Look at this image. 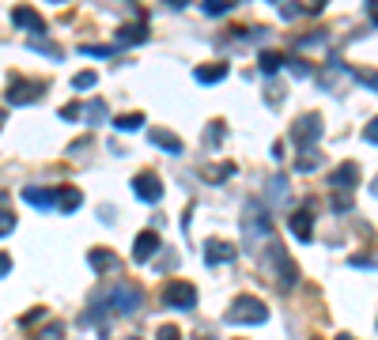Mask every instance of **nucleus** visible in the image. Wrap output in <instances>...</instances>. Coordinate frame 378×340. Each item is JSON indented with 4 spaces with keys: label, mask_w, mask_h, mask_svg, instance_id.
I'll return each instance as SVG.
<instances>
[{
    "label": "nucleus",
    "mask_w": 378,
    "mask_h": 340,
    "mask_svg": "<svg viewBox=\"0 0 378 340\" xmlns=\"http://www.w3.org/2000/svg\"><path fill=\"white\" fill-rule=\"evenodd\" d=\"M242 235H246L250 250H258V242L269 246L273 242V223H269V212L258 204V201H246L242 208Z\"/></svg>",
    "instance_id": "obj_1"
},
{
    "label": "nucleus",
    "mask_w": 378,
    "mask_h": 340,
    "mask_svg": "<svg viewBox=\"0 0 378 340\" xmlns=\"http://www.w3.org/2000/svg\"><path fill=\"white\" fill-rule=\"evenodd\" d=\"M227 325H261L269 317V306H265L258 295H239L235 303L227 306Z\"/></svg>",
    "instance_id": "obj_2"
},
{
    "label": "nucleus",
    "mask_w": 378,
    "mask_h": 340,
    "mask_svg": "<svg viewBox=\"0 0 378 340\" xmlns=\"http://www.w3.org/2000/svg\"><path fill=\"white\" fill-rule=\"evenodd\" d=\"M159 299H163V306H171V310H193L197 306V288L185 283V280H171L159 291Z\"/></svg>",
    "instance_id": "obj_3"
},
{
    "label": "nucleus",
    "mask_w": 378,
    "mask_h": 340,
    "mask_svg": "<svg viewBox=\"0 0 378 340\" xmlns=\"http://www.w3.org/2000/svg\"><path fill=\"white\" fill-rule=\"evenodd\" d=\"M265 254H269L273 269H276V283H280V288H295V283H299V269H295V261L287 257V254H284V250L276 246V242L265 246Z\"/></svg>",
    "instance_id": "obj_4"
},
{
    "label": "nucleus",
    "mask_w": 378,
    "mask_h": 340,
    "mask_svg": "<svg viewBox=\"0 0 378 340\" xmlns=\"http://www.w3.org/2000/svg\"><path fill=\"white\" fill-rule=\"evenodd\" d=\"M318 136H321V117H318V114H303V117L292 125V144H295L299 151L314 148Z\"/></svg>",
    "instance_id": "obj_5"
},
{
    "label": "nucleus",
    "mask_w": 378,
    "mask_h": 340,
    "mask_svg": "<svg viewBox=\"0 0 378 340\" xmlns=\"http://www.w3.org/2000/svg\"><path fill=\"white\" fill-rule=\"evenodd\" d=\"M132 193H137V201L144 204H159L163 201V182H159V174L155 170H144L132 178Z\"/></svg>",
    "instance_id": "obj_6"
},
{
    "label": "nucleus",
    "mask_w": 378,
    "mask_h": 340,
    "mask_svg": "<svg viewBox=\"0 0 378 340\" xmlns=\"http://www.w3.org/2000/svg\"><path fill=\"white\" fill-rule=\"evenodd\" d=\"M42 91H46V83H42V80H23V76H16V80L8 83V102H16V106L35 102Z\"/></svg>",
    "instance_id": "obj_7"
},
{
    "label": "nucleus",
    "mask_w": 378,
    "mask_h": 340,
    "mask_svg": "<svg viewBox=\"0 0 378 340\" xmlns=\"http://www.w3.org/2000/svg\"><path fill=\"white\" fill-rule=\"evenodd\" d=\"M355 182H360V167H355V163H340V167L329 174V185L337 189V197H352Z\"/></svg>",
    "instance_id": "obj_8"
},
{
    "label": "nucleus",
    "mask_w": 378,
    "mask_h": 340,
    "mask_svg": "<svg viewBox=\"0 0 378 340\" xmlns=\"http://www.w3.org/2000/svg\"><path fill=\"white\" fill-rule=\"evenodd\" d=\"M23 201L35 204L38 212H50V208L61 204V189H38V185H27V189H23Z\"/></svg>",
    "instance_id": "obj_9"
},
{
    "label": "nucleus",
    "mask_w": 378,
    "mask_h": 340,
    "mask_svg": "<svg viewBox=\"0 0 378 340\" xmlns=\"http://www.w3.org/2000/svg\"><path fill=\"white\" fill-rule=\"evenodd\" d=\"M159 246H163V242H159V235H155V231H140V235H137V242H132V261H137V265L151 261Z\"/></svg>",
    "instance_id": "obj_10"
},
{
    "label": "nucleus",
    "mask_w": 378,
    "mask_h": 340,
    "mask_svg": "<svg viewBox=\"0 0 378 340\" xmlns=\"http://www.w3.org/2000/svg\"><path fill=\"white\" fill-rule=\"evenodd\" d=\"M110 303H114L121 314H132L140 306V288H132V283H118L114 295H110Z\"/></svg>",
    "instance_id": "obj_11"
},
{
    "label": "nucleus",
    "mask_w": 378,
    "mask_h": 340,
    "mask_svg": "<svg viewBox=\"0 0 378 340\" xmlns=\"http://www.w3.org/2000/svg\"><path fill=\"white\" fill-rule=\"evenodd\" d=\"M12 23H16V27H23V30H30L35 38L42 35V30H46V19H42V16L35 12V8H27V4L12 12Z\"/></svg>",
    "instance_id": "obj_12"
},
{
    "label": "nucleus",
    "mask_w": 378,
    "mask_h": 340,
    "mask_svg": "<svg viewBox=\"0 0 378 340\" xmlns=\"http://www.w3.org/2000/svg\"><path fill=\"white\" fill-rule=\"evenodd\" d=\"M205 261H208V265H224V261H235V246L224 242V238H208V242H205Z\"/></svg>",
    "instance_id": "obj_13"
},
{
    "label": "nucleus",
    "mask_w": 378,
    "mask_h": 340,
    "mask_svg": "<svg viewBox=\"0 0 378 340\" xmlns=\"http://www.w3.org/2000/svg\"><path fill=\"white\" fill-rule=\"evenodd\" d=\"M287 227H292V235L299 238V242H310V238H314V223H310L307 208H299V212L287 216Z\"/></svg>",
    "instance_id": "obj_14"
},
{
    "label": "nucleus",
    "mask_w": 378,
    "mask_h": 340,
    "mask_svg": "<svg viewBox=\"0 0 378 340\" xmlns=\"http://www.w3.org/2000/svg\"><path fill=\"white\" fill-rule=\"evenodd\" d=\"M193 80H197V83H219V80H227V64H224V61L197 64V69H193Z\"/></svg>",
    "instance_id": "obj_15"
},
{
    "label": "nucleus",
    "mask_w": 378,
    "mask_h": 340,
    "mask_svg": "<svg viewBox=\"0 0 378 340\" xmlns=\"http://www.w3.org/2000/svg\"><path fill=\"white\" fill-rule=\"evenodd\" d=\"M144 38H148V27H144V23H125V27H118V46H140Z\"/></svg>",
    "instance_id": "obj_16"
},
{
    "label": "nucleus",
    "mask_w": 378,
    "mask_h": 340,
    "mask_svg": "<svg viewBox=\"0 0 378 340\" xmlns=\"http://www.w3.org/2000/svg\"><path fill=\"white\" fill-rule=\"evenodd\" d=\"M87 261H91L95 272H114L118 269V254H114V250H91Z\"/></svg>",
    "instance_id": "obj_17"
},
{
    "label": "nucleus",
    "mask_w": 378,
    "mask_h": 340,
    "mask_svg": "<svg viewBox=\"0 0 378 340\" xmlns=\"http://www.w3.org/2000/svg\"><path fill=\"white\" fill-rule=\"evenodd\" d=\"M148 136H151V144H155V148H166V151H174V156H182V148H185L182 140H178L174 133H166V129H151Z\"/></svg>",
    "instance_id": "obj_18"
},
{
    "label": "nucleus",
    "mask_w": 378,
    "mask_h": 340,
    "mask_svg": "<svg viewBox=\"0 0 378 340\" xmlns=\"http://www.w3.org/2000/svg\"><path fill=\"white\" fill-rule=\"evenodd\" d=\"M258 64H261V72H265V76H273V72H280L284 64H292V61H287L284 53H276V49H265L261 57H258Z\"/></svg>",
    "instance_id": "obj_19"
},
{
    "label": "nucleus",
    "mask_w": 378,
    "mask_h": 340,
    "mask_svg": "<svg viewBox=\"0 0 378 340\" xmlns=\"http://www.w3.org/2000/svg\"><path fill=\"white\" fill-rule=\"evenodd\" d=\"M80 204H84V193L76 185H61V204H57L61 212H76Z\"/></svg>",
    "instance_id": "obj_20"
},
{
    "label": "nucleus",
    "mask_w": 378,
    "mask_h": 340,
    "mask_svg": "<svg viewBox=\"0 0 378 340\" xmlns=\"http://www.w3.org/2000/svg\"><path fill=\"white\" fill-rule=\"evenodd\" d=\"M321 163V151L318 148H307V151H299V159H295V170H303V174H310Z\"/></svg>",
    "instance_id": "obj_21"
},
{
    "label": "nucleus",
    "mask_w": 378,
    "mask_h": 340,
    "mask_svg": "<svg viewBox=\"0 0 378 340\" xmlns=\"http://www.w3.org/2000/svg\"><path fill=\"white\" fill-rule=\"evenodd\" d=\"M114 125H118V133H137V129H144V114H140V110H137V114H121Z\"/></svg>",
    "instance_id": "obj_22"
},
{
    "label": "nucleus",
    "mask_w": 378,
    "mask_h": 340,
    "mask_svg": "<svg viewBox=\"0 0 378 340\" xmlns=\"http://www.w3.org/2000/svg\"><path fill=\"white\" fill-rule=\"evenodd\" d=\"M30 49H38V53H50L53 61H61V57H64V53H61L57 46H53V42H46V38H30Z\"/></svg>",
    "instance_id": "obj_23"
},
{
    "label": "nucleus",
    "mask_w": 378,
    "mask_h": 340,
    "mask_svg": "<svg viewBox=\"0 0 378 340\" xmlns=\"http://www.w3.org/2000/svg\"><path fill=\"white\" fill-rule=\"evenodd\" d=\"M87 122H91V125H98V122H103V117H106V102H103V98H95V102L91 106H87Z\"/></svg>",
    "instance_id": "obj_24"
},
{
    "label": "nucleus",
    "mask_w": 378,
    "mask_h": 340,
    "mask_svg": "<svg viewBox=\"0 0 378 340\" xmlns=\"http://www.w3.org/2000/svg\"><path fill=\"white\" fill-rule=\"evenodd\" d=\"M95 83H98V76H95L91 69H87V72H80V76H76V80H72V87H76V91H91Z\"/></svg>",
    "instance_id": "obj_25"
},
{
    "label": "nucleus",
    "mask_w": 378,
    "mask_h": 340,
    "mask_svg": "<svg viewBox=\"0 0 378 340\" xmlns=\"http://www.w3.org/2000/svg\"><path fill=\"white\" fill-rule=\"evenodd\" d=\"M231 8H235L231 0H205V12H208V16H227Z\"/></svg>",
    "instance_id": "obj_26"
},
{
    "label": "nucleus",
    "mask_w": 378,
    "mask_h": 340,
    "mask_svg": "<svg viewBox=\"0 0 378 340\" xmlns=\"http://www.w3.org/2000/svg\"><path fill=\"white\" fill-rule=\"evenodd\" d=\"M87 114V110L80 106V102H69V106H61V117H64V122H76V117H84Z\"/></svg>",
    "instance_id": "obj_27"
},
{
    "label": "nucleus",
    "mask_w": 378,
    "mask_h": 340,
    "mask_svg": "<svg viewBox=\"0 0 378 340\" xmlns=\"http://www.w3.org/2000/svg\"><path fill=\"white\" fill-rule=\"evenodd\" d=\"M352 76H355V80H360V83H367V87H374V91H378V72H363V69H352Z\"/></svg>",
    "instance_id": "obj_28"
},
{
    "label": "nucleus",
    "mask_w": 378,
    "mask_h": 340,
    "mask_svg": "<svg viewBox=\"0 0 378 340\" xmlns=\"http://www.w3.org/2000/svg\"><path fill=\"white\" fill-rule=\"evenodd\" d=\"M87 57H114V46H84Z\"/></svg>",
    "instance_id": "obj_29"
},
{
    "label": "nucleus",
    "mask_w": 378,
    "mask_h": 340,
    "mask_svg": "<svg viewBox=\"0 0 378 340\" xmlns=\"http://www.w3.org/2000/svg\"><path fill=\"white\" fill-rule=\"evenodd\" d=\"M231 174H235V167H231V163H227V167H216V170H208V178H212V182H219V178H231Z\"/></svg>",
    "instance_id": "obj_30"
},
{
    "label": "nucleus",
    "mask_w": 378,
    "mask_h": 340,
    "mask_svg": "<svg viewBox=\"0 0 378 340\" xmlns=\"http://www.w3.org/2000/svg\"><path fill=\"white\" fill-rule=\"evenodd\" d=\"M363 140H367V144H378V117L363 129Z\"/></svg>",
    "instance_id": "obj_31"
},
{
    "label": "nucleus",
    "mask_w": 378,
    "mask_h": 340,
    "mask_svg": "<svg viewBox=\"0 0 378 340\" xmlns=\"http://www.w3.org/2000/svg\"><path fill=\"white\" fill-rule=\"evenodd\" d=\"M159 340H182V333H178L174 325H163V329H159Z\"/></svg>",
    "instance_id": "obj_32"
},
{
    "label": "nucleus",
    "mask_w": 378,
    "mask_h": 340,
    "mask_svg": "<svg viewBox=\"0 0 378 340\" xmlns=\"http://www.w3.org/2000/svg\"><path fill=\"white\" fill-rule=\"evenodd\" d=\"M321 8H326V4H321V0H318V4H314V0H310V4H303V8H299V12H303V16H321Z\"/></svg>",
    "instance_id": "obj_33"
},
{
    "label": "nucleus",
    "mask_w": 378,
    "mask_h": 340,
    "mask_svg": "<svg viewBox=\"0 0 378 340\" xmlns=\"http://www.w3.org/2000/svg\"><path fill=\"white\" fill-rule=\"evenodd\" d=\"M219 136H224V122H212V129H208V140L219 144Z\"/></svg>",
    "instance_id": "obj_34"
},
{
    "label": "nucleus",
    "mask_w": 378,
    "mask_h": 340,
    "mask_svg": "<svg viewBox=\"0 0 378 340\" xmlns=\"http://www.w3.org/2000/svg\"><path fill=\"white\" fill-rule=\"evenodd\" d=\"M12 227H16L12 212H4V219H0V235H12Z\"/></svg>",
    "instance_id": "obj_35"
},
{
    "label": "nucleus",
    "mask_w": 378,
    "mask_h": 340,
    "mask_svg": "<svg viewBox=\"0 0 378 340\" xmlns=\"http://www.w3.org/2000/svg\"><path fill=\"white\" fill-rule=\"evenodd\" d=\"M292 72L295 76H310V64L307 61H292Z\"/></svg>",
    "instance_id": "obj_36"
},
{
    "label": "nucleus",
    "mask_w": 378,
    "mask_h": 340,
    "mask_svg": "<svg viewBox=\"0 0 378 340\" xmlns=\"http://www.w3.org/2000/svg\"><path fill=\"white\" fill-rule=\"evenodd\" d=\"M352 265H355V269H374V261H371V257H352Z\"/></svg>",
    "instance_id": "obj_37"
},
{
    "label": "nucleus",
    "mask_w": 378,
    "mask_h": 340,
    "mask_svg": "<svg viewBox=\"0 0 378 340\" xmlns=\"http://www.w3.org/2000/svg\"><path fill=\"white\" fill-rule=\"evenodd\" d=\"M371 16H374V23H378V4H371Z\"/></svg>",
    "instance_id": "obj_38"
},
{
    "label": "nucleus",
    "mask_w": 378,
    "mask_h": 340,
    "mask_svg": "<svg viewBox=\"0 0 378 340\" xmlns=\"http://www.w3.org/2000/svg\"><path fill=\"white\" fill-rule=\"evenodd\" d=\"M371 193H374V197H378V178H374V182H371Z\"/></svg>",
    "instance_id": "obj_39"
},
{
    "label": "nucleus",
    "mask_w": 378,
    "mask_h": 340,
    "mask_svg": "<svg viewBox=\"0 0 378 340\" xmlns=\"http://www.w3.org/2000/svg\"><path fill=\"white\" fill-rule=\"evenodd\" d=\"M193 340H212V336H193Z\"/></svg>",
    "instance_id": "obj_40"
},
{
    "label": "nucleus",
    "mask_w": 378,
    "mask_h": 340,
    "mask_svg": "<svg viewBox=\"0 0 378 340\" xmlns=\"http://www.w3.org/2000/svg\"><path fill=\"white\" fill-rule=\"evenodd\" d=\"M337 340H352V336H348V333H344V336H337Z\"/></svg>",
    "instance_id": "obj_41"
},
{
    "label": "nucleus",
    "mask_w": 378,
    "mask_h": 340,
    "mask_svg": "<svg viewBox=\"0 0 378 340\" xmlns=\"http://www.w3.org/2000/svg\"><path fill=\"white\" fill-rule=\"evenodd\" d=\"M129 340H140V336H129Z\"/></svg>",
    "instance_id": "obj_42"
}]
</instances>
